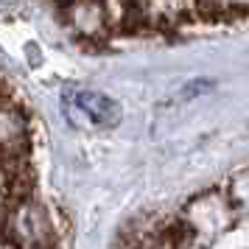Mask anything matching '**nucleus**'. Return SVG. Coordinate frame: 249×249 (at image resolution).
Listing matches in <instances>:
<instances>
[{
  "mask_svg": "<svg viewBox=\"0 0 249 249\" xmlns=\"http://www.w3.org/2000/svg\"><path fill=\"white\" fill-rule=\"evenodd\" d=\"M235 204L230 199L227 188H213V191L202 193L199 199H193L185 210V218L191 221V227L202 235H215V232H227L230 227L235 224Z\"/></svg>",
  "mask_w": 249,
  "mask_h": 249,
  "instance_id": "1",
  "label": "nucleus"
}]
</instances>
